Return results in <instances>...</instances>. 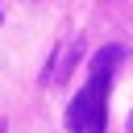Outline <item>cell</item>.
<instances>
[{
	"label": "cell",
	"instance_id": "obj_1",
	"mask_svg": "<svg viewBox=\"0 0 133 133\" xmlns=\"http://www.w3.org/2000/svg\"><path fill=\"white\" fill-rule=\"evenodd\" d=\"M125 62V46H100L87 62V83L66 104V129L71 133H104L108 129V91L116 79V66Z\"/></svg>",
	"mask_w": 133,
	"mask_h": 133
},
{
	"label": "cell",
	"instance_id": "obj_2",
	"mask_svg": "<svg viewBox=\"0 0 133 133\" xmlns=\"http://www.w3.org/2000/svg\"><path fill=\"white\" fill-rule=\"evenodd\" d=\"M79 54H83V42L75 37V42H71V50H66L62 58H50V66H54V75H50V79H58V83H62V79H66V75L75 71V62H79Z\"/></svg>",
	"mask_w": 133,
	"mask_h": 133
},
{
	"label": "cell",
	"instance_id": "obj_3",
	"mask_svg": "<svg viewBox=\"0 0 133 133\" xmlns=\"http://www.w3.org/2000/svg\"><path fill=\"white\" fill-rule=\"evenodd\" d=\"M125 133H133V112H129V121H125Z\"/></svg>",
	"mask_w": 133,
	"mask_h": 133
},
{
	"label": "cell",
	"instance_id": "obj_4",
	"mask_svg": "<svg viewBox=\"0 0 133 133\" xmlns=\"http://www.w3.org/2000/svg\"><path fill=\"white\" fill-rule=\"evenodd\" d=\"M0 133H8V125H4V121H0Z\"/></svg>",
	"mask_w": 133,
	"mask_h": 133
},
{
	"label": "cell",
	"instance_id": "obj_5",
	"mask_svg": "<svg viewBox=\"0 0 133 133\" xmlns=\"http://www.w3.org/2000/svg\"><path fill=\"white\" fill-rule=\"evenodd\" d=\"M0 21H4V8H0Z\"/></svg>",
	"mask_w": 133,
	"mask_h": 133
}]
</instances>
